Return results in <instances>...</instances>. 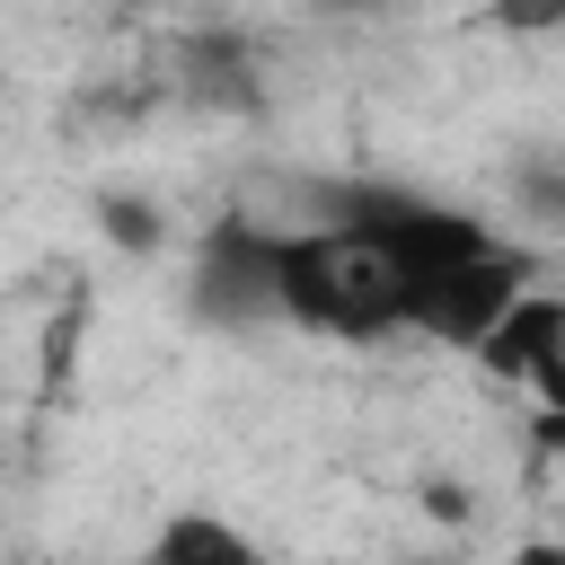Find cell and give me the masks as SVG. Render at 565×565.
I'll return each instance as SVG.
<instances>
[{
    "mask_svg": "<svg viewBox=\"0 0 565 565\" xmlns=\"http://www.w3.org/2000/svg\"><path fill=\"white\" fill-rule=\"evenodd\" d=\"M274 291H282V318L371 344V335H397L406 274L380 238H362L344 221H318V230H274Z\"/></svg>",
    "mask_w": 565,
    "mask_h": 565,
    "instance_id": "obj_1",
    "label": "cell"
},
{
    "mask_svg": "<svg viewBox=\"0 0 565 565\" xmlns=\"http://www.w3.org/2000/svg\"><path fill=\"white\" fill-rule=\"evenodd\" d=\"M521 291H530V256L494 238V247H477V256H459V265H441V274H415L406 300H397V327H424V335L477 353V335H486Z\"/></svg>",
    "mask_w": 565,
    "mask_h": 565,
    "instance_id": "obj_2",
    "label": "cell"
},
{
    "mask_svg": "<svg viewBox=\"0 0 565 565\" xmlns=\"http://www.w3.org/2000/svg\"><path fill=\"white\" fill-rule=\"evenodd\" d=\"M194 309L212 327H256V318H282V291H274V230L247 221V212H221L194 247Z\"/></svg>",
    "mask_w": 565,
    "mask_h": 565,
    "instance_id": "obj_3",
    "label": "cell"
},
{
    "mask_svg": "<svg viewBox=\"0 0 565 565\" xmlns=\"http://www.w3.org/2000/svg\"><path fill=\"white\" fill-rule=\"evenodd\" d=\"M477 362L494 380H530L547 415H565V300L556 291H521L486 335H477Z\"/></svg>",
    "mask_w": 565,
    "mask_h": 565,
    "instance_id": "obj_4",
    "label": "cell"
},
{
    "mask_svg": "<svg viewBox=\"0 0 565 565\" xmlns=\"http://www.w3.org/2000/svg\"><path fill=\"white\" fill-rule=\"evenodd\" d=\"M141 565H265V547L221 512H168L141 547Z\"/></svg>",
    "mask_w": 565,
    "mask_h": 565,
    "instance_id": "obj_5",
    "label": "cell"
},
{
    "mask_svg": "<svg viewBox=\"0 0 565 565\" xmlns=\"http://www.w3.org/2000/svg\"><path fill=\"white\" fill-rule=\"evenodd\" d=\"M512 203H521L530 221H547V230H565V159H547V150H530V159L512 168Z\"/></svg>",
    "mask_w": 565,
    "mask_h": 565,
    "instance_id": "obj_6",
    "label": "cell"
},
{
    "mask_svg": "<svg viewBox=\"0 0 565 565\" xmlns=\"http://www.w3.org/2000/svg\"><path fill=\"white\" fill-rule=\"evenodd\" d=\"M97 221H106V238H115V247H141V256L159 247V203H141V194H106V203H97Z\"/></svg>",
    "mask_w": 565,
    "mask_h": 565,
    "instance_id": "obj_7",
    "label": "cell"
},
{
    "mask_svg": "<svg viewBox=\"0 0 565 565\" xmlns=\"http://www.w3.org/2000/svg\"><path fill=\"white\" fill-rule=\"evenodd\" d=\"M494 18L521 26V35H539V26H565V0H494Z\"/></svg>",
    "mask_w": 565,
    "mask_h": 565,
    "instance_id": "obj_8",
    "label": "cell"
},
{
    "mask_svg": "<svg viewBox=\"0 0 565 565\" xmlns=\"http://www.w3.org/2000/svg\"><path fill=\"white\" fill-rule=\"evenodd\" d=\"M512 565H565V539H521Z\"/></svg>",
    "mask_w": 565,
    "mask_h": 565,
    "instance_id": "obj_9",
    "label": "cell"
},
{
    "mask_svg": "<svg viewBox=\"0 0 565 565\" xmlns=\"http://www.w3.org/2000/svg\"><path fill=\"white\" fill-rule=\"evenodd\" d=\"M327 9H388V0H327Z\"/></svg>",
    "mask_w": 565,
    "mask_h": 565,
    "instance_id": "obj_10",
    "label": "cell"
},
{
    "mask_svg": "<svg viewBox=\"0 0 565 565\" xmlns=\"http://www.w3.org/2000/svg\"><path fill=\"white\" fill-rule=\"evenodd\" d=\"M397 565H433V556H397Z\"/></svg>",
    "mask_w": 565,
    "mask_h": 565,
    "instance_id": "obj_11",
    "label": "cell"
}]
</instances>
